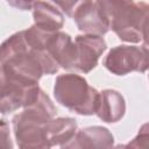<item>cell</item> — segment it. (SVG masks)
Segmentation results:
<instances>
[{
  "label": "cell",
  "instance_id": "16",
  "mask_svg": "<svg viewBox=\"0 0 149 149\" xmlns=\"http://www.w3.org/2000/svg\"><path fill=\"white\" fill-rule=\"evenodd\" d=\"M141 41L142 47L149 51V3L146 6V14L141 26Z\"/></svg>",
  "mask_w": 149,
  "mask_h": 149
},
{
  "label": "cell",
  "instance_id": "3",
  "mask_svg": "<svg viewBox=\"0 0 149 149\" xmlns=\"http://www.w3.org/2000/svg\"><path fill=\"white\" fill-rule=\"evenodd\" d=\"M115 35L123 42H141V26L146 14V2L134 0H95Z\"/></svg>",
  "mask_w": 149,
  "mask_h": 149
},
{
  "label": "cell",
  "instance_id": "1",
  "mask_svg": "<svg viewBox=\"0 0 149 149\" xmlns=\"http://www.w3.org/2000/svg\"><path fill=\"white\" fill-rule=\"evenodd\" d=\"M0 69V77L38 83L43 76L54 74L61 68L51 58L44 44L35 42L26 30H21L2 43Z\"/></svg>",
  "mask_w": 149,
  "mask_h": 149
},
{
  "label": "cell",
  "instance_id": "7",
  "mask_svg": "<svg viewBox=\"0 0 149 149\" xmlns=\"http://www.w3.org/2000/svg\"><path fill=\"white\" fill-rule=\"evenodd\" d=\"M77 47V61L74 71L81 73L91 72L97 65L100 56L107 48V44L102 36L98 35H77L74 37Z\"/></svg>",
  "mask_w": 149,
  "mask_h": 149
},
{
  "label": "cell",
  "instance_id": "17",
  "mask_svg": "<svg viewBox=\"0 0 149 149\" xmlns=\"http://www.w3.org/2000/svg\"><path fill=\"white\" fill-rule=\"evenodd\" d=\"M7 3L20 10H29L33 9L34 5L40 0H6Z\"/></svg>",
  "mask_w": 149,
  "mask_h": 149
},
{
  "label": "cell",
  "instance_id": "13",
  "mask_svg": "<svg viewBox=\"0 0 149 149\" xmlns=\"http://www.w3.org/2000/svg\"><path fill=\"white\" fill-rule=\"evenodd\" d=\"M77 122L72 118H54L47 126V140L49 147L63 148L77 133Z\"/></svg>",
  "mask_w": 149,
  "mask_h": 149
},
{
  "label": "cell",
  "instance_id": "2",
  "mask_svg": "<svg viewBox=\"0 0 149 149\" xmlns=\"http://www.w3.org/2000/svg\"><path fill=\"white\" fill-rule=\"evenodd\" d=\"M56 112L57 109L49 95L42 90L31 105L14 115L12 127L19 148L49 149L47 126L56 116Z\"/></svg>",
  "mask_w": 149,
  "mask_h": 149
},
{
  "label": "cell",
  "instance_id": "10",
  "mask_svg": "<svg viewBox=\"0 0 149 149\" xmlns=\"http://www.w3.org/2000/svg\"><path fill=\"white\" fill-rule=\"evenodd\" d=\"M114 146V137L112 133L101 126H91L78 130L74 137L68 142L63 149L74 148H112Z\"/></svg>",
  "mask_w": 149,
  "mask_h": 149
},
{
  "label": "cell",
  "instance_id": "12",
  "mask_svg": "<svg viewBox=\"0 0 149 149\" xmlns=\"http://www.w3.org/2000/svg\"><path fill=\"white\" fill-rule=\"evenodd\" d=\"M34 24L38 28L55 33L64 26V13L54 5L45 1H37L33 7Z\"/></svg>",
  "mask_w": 149,
  "mask_h": 149
},
{
  "label": "cell",
  "instance_id": "4",
  "mask_svg": "<svg viewBox=\"0 0 149 149\" xmlns=\"http://www.w3.org/2000/svg\"><path fill=\"white\" fill-rule=\"evenodd\" d=\"M54 97L58 104L79 115H93L97 112L99 92L79 74H59L55 80Z\"/></svg>",
  "mask_w": 149,
  "mask_h": 149
},
{
  "label": "cell",
  "instance_id": "11",
  "mask_svg": "<svg viewBox=\"0 0 149 149\" xmlns=\"http://www.w3.org/2000/svg\"><path fill=\"white\" fill-rule=\"evenodd\" d=\"M126 113V101L123 95L112 88L99 92V100L95 115L107 123L120 121Z\"/></svg>",
  "mask_w": 149,
  "mask_h": 149
},
{
  "label": "cell",
  "instance_id": "6",
  "mask_svg": "<svg viewBox=\"0 0 149 149\" xmlns=\"http://www.w3.org/2000/svg\"><path fill=\"white\" fill-rule=\"evenodd\" d=\"M0 112L7 114L31 105L42 88L38 83H27L14 78L0 77Z\"/></svg>",
  "mask_w": 149,
  "mask_h": 149
},
{
  "label": "cell",
  "instance_id": "9",
  "mask_svg": "<svg viewBox=\"0 0 149 149\" xmlns=\"http://www.w3.org/2000/svg\"><path fill=\"white\" fill-rule=\"evenodd\" d=\"M73 20L80 31L90 35L104 36L109 30V23L97 2L90 1L83 5L73 15Z\"/></svg>",
  "mask_w": 149,
  "mask_h": 149
},
{
  "label": "cell",
  "instance_id": "8",
  "mask_svg": "<svg viewBox=\"0 0 149 149\" xmlns=\"http://www.w3.org/2000/svg\"><path fill=\"white\" fill-rule=\"evenodd\" d=\"M47 50L59 68L74 70L77 47L69 34L61 30L52 33L47 41Z\"/></svg>",
  "mask_w": 149,
  "mask_h": 149
},
{
  "label": "cell",
  "instance_id": "5",
  "mask_svg": "<svg viewBox=\"0 0 149 149\" xmlns=\"http://www.w3.org/2000/svg\"><path fill=\"white\" fill-rule=\"evenodd\" d=\"M104 66L115 76L149 70V51L143 47L122 44L112 48L104 59Z\"/></svg>",
  "mask_w": 149,
  "mask_h": 149
},
{
  "label": "cell",
  "instance_id": "15",
  "mask_svg": "<svg viewBox=\"0 0 149 149\" xmlns=\"http://www.w3.org/2000/svg\"><path fill=\"white\" fill-rule=\"evenodd\" d=\"M126 148H144L149 149V122H146L139 129L137 135L125 146Z\"/></svg>",
  "mask_w": 149,
  "mask_h": 149
},
{
  "label": "cell",
  "instance_id": "18",
  "mask_svg": "<svg viewBox=\"0 0 149 149\" xmlns=\"http://www.w3.org/2000/svg\"><path fill=\"white\" fill-rule=\"evenodd\" d=\"M1 146L3 148H12V142L9 137V130H8V125L5 120H1Z\"/></svg>",
  "mask_w": 149,
  "mask_h": 149
},
{
  "label": "cell",
  "instance_id": "14",
  "mask_svg": "<svg viewBox=\"0 0 149 149\" xmlns=\"http://www.w3.org/2000/svg\"><path fill=\"white\" fill-rule=\"evenodd\" d=\"M65 15L73 17L74 13L85 3L92 0H51Z\"/></svg>",
  "mask_w": 149,
  "mask_h": 149
}]
</instances>
